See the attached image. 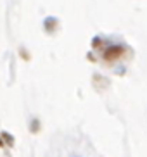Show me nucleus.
Wrapping results in <instances>:
<instances>
[{
	"instance_id": "f257e3e1",
	"label": "nucleus",
	"mask_w": 147,
	"mask_h": 157,
	"mask_svg": "<svg viewBox=\"0 0 147 157\" xmlns=\"http://www.w3.org/2000/svg\"><path fill=\"white\" fill-rule=\"evenodd\" d=\"M123 52H125L123 45H113V47H109V48L104 52V59L106 60H114V59H118L120 56H123Z\"/></svg>"
},
{
	"instance_id": "f03ea898",
	"label": "nucleus",
	"mask_w": 147,
	"mask_h": 157,
	"mask_svg": "<svg viewBox=\"0 0 147 157\" xmlns=\"http://www.w3.org/2000/svg\"><path fill=\"white\" fill-rule=\"evenodd\" d=\"M45 28H47V29H54V28H55V19H54V17H49V19L45 21Z\"/></svg>"
},
{
	"instance_id": "7ed1b4c3",
	"label": "nucleus",
	"mask_w": 147,
	"mask_h": 157,
	"mask_svg": "<svg viewBox=\"0 0 147 157\" xmlns=\"http://www.w3.org/2000/svg\"><path fill=\"white\" fill-rule=\"evenodd\" d=\"M2 136H4V138H5V142L9 143L10 147H12V145H14V140H12V135H9V133H4V135H2Z\"/></svg>"
},
{
	"instance_id": "20e7f679",
	"label": "nucleus",
	"mask_w": 147,
	"mask_h": 157,
	"mask_svg": "<svg viewBox=\"0 0 147 157\" xmlns=\"http://www.w3.org/2000/svg\"><path fill=\"white\" fill-rule=\"evenodd\" d=\"M2 145H4V142H2V138H0V147H2Z\"/></svg>"
}]
</instances>
